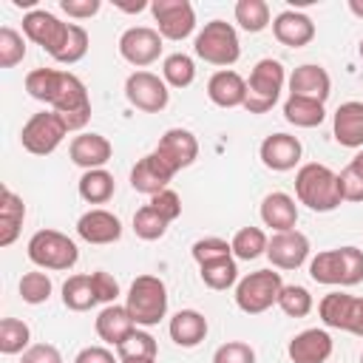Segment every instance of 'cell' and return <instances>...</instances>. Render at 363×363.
I'll return each instance as SVG.
<instances>
[{
    "label": "cell",
    "mask_w": 363,
    "mask_h": 363,
    "mask_svg": "<svg viewBox=\"0 0 363 363\" xmlns=\"http://www.w3.org/2000/svg\"><path fill=\"white\" fill-rule=\"evenodd\" d=\"M26 91L31 99L45 102L54 113L62 116L68 133L82 130L91 119V96L85 82L62 68H34L26 74Z\"/></svg>",
    "instance_id": "obj_1"
},
{
    "label": "cell",
    "mask_w": 363,
    "mask_h": 363,
    "mask_svg": "<svg viewBox=\"0 0 363 363\" xmlns=\"http://www.w3.org/2000/svg\"><path fill=\"white\" fill-rule=\"evenodd\" d=\"M295 196L312 213H332L343 204L337 173L320 162H306L295 173Z\"/></svg>",
    "instance_id": "obj_2"
},
{
    "label": "cell",
    "mask_w": 363,
    "mask_h": 363,
    "mask_svg": "<svg viewBox=\"0 0 363 363\" xmlns=\"http://www.w3.org/2000/svg\"><path fill=\"white\" fill-rule=\"evenodd\" d=\"M309 278L326 286H354L363 281V250L335 247L323 250L309 261Z\"/></svg>",
    "instance_id": "obj_3"
},
{
    "label": "cell",
    "mask_w": 363,
    "mask_h": 363,
    "mask_svg": "<svg viewBox=\"0 0 363 363\" xmlns=\"http://www.w3.org/2000/svg\"><path fill=\"white\" fill-rule=\"evenodd\" d=\"M286 85V71L278 60L264 57L252 65L250 79H247V99H244V111L247 113H267L275 108V102L281 99V91Z\"/></svg>",
    "instance_id": "obj_4"
},
{
    "label": "cell",
    "mask_w": 363,
    "mask_h": 363,
    "mask_svg": "<svg viewBox=\"0 0 363 363\" xmlns=\"http://www.w3.org/2000/svg\"><path fill=\"white\" fill-rule=\"evenodd\" d=\"M125 306L136 326H156L167 315L164 281L159 275H136L125 295Z\"/></svg>",
    "instance_id": "obj_5"
},
{
    "label": "cell",
    "mask_w": 363,
    "mask_h": 363,
    "mask_svg": "<svg viewBox=\"0 0 363 363\" xmlns=\"http://www.w3.org/2000/svg\"><path fill=\"white\" fill-rule=\"evenodd\" d=\"M193 51H196L199 60H204L210 65H218V68L235 65L238 57H241V43H238L235 26L224 23V20L204 23V28L193 40Z\"/></svg>",
    "instance_id": "obj_6"
},
{
    "label": "cell",
    "mask_w": 363,
    "mask_h": 363,
    "mask_svg": "<svg viewBox=\"0 0 363 363\" xmlns=\"http://www.w3.org/2000/svg\"><path fill=\"white\" fill-rule=\"evenodd\" d=\"M26 255L34 267L40 269H54V272H65L79 261V250L74 244V238H68L60 230H37L28 244H26Z\"/></svg>",
    "instance_id": "obj_7"
},
{
    "label": "cell",
    "mask_w": 363,
    "mask_h": 363,
    "mask_svg": "<svg viewBox=\"0 0 363 363\" xmlns=\"http://www.w3.org/2000/svg\"><path fill=\"white\" fill-rule=\"evenodd\" d=\"M281 289H284L281 272H275L272 267L269 269H255V272L244 275L235 284V306L244 315H261V312H267L269 306L278 303Z\"/></svg>",
    "instance_id": "obj_8"
},
{
    "label": "cell",
    "mask_w": 363,
    "mask_h": 363,
    "mask_svg": "<svg viewBox=\"0 0 363 363\" xmlns=\"http://www.w3.org/2000/svg\"><path fill=\"white\" fill-rule=\"evenodd\" d=\"M65 136H68V128H65L62 116L54 111H40V113L28 116V122L23 125L20 145L34 156H48L62 145Z\"/></svg>",
    "instance_id": "obj_9"
},
{
    "label": "cell",
    "mask_w": 363,
    "mask_h": 363,
    "mask_svg": "<svg viewBox=\"0 0 363 363\" xmlns=\"http://www.w3.org/2000/svg\"><path fill=\"white\" fill-rule=\"evenodd\" d=\"M318 315L323 326L363 337V298L349 295V292H329L320 298Z\"/></svg>",
    "instance_id": "obj_10"
},
{
    "label": "cell",
    "mask_w": 363,
    "mask_h": 363,
    "mask_svg": "<svg viewBox=\"0 0 363 363\" xmlns=\"http://www.w3.org/2000/svg\"><path fill=\"white\" fill-rule=\"evenodd\" d=\"M68 31H71V23H62L57 14H51L45 9H31L23 17V37L31 40L34 45H40L51 60L65 45Z\"/></svg>",
    "instance_id": "obj_11"
},
{
    "label": "cell",
    "mask_w": 363,
    "mask_h": 363,
    "mask_svg": "<svg viewBox=\"0 0 363 363\" xmlns=\"http://www.w3.org/2000/svg\"><path fill=\"white\" fill-rule=\"evenodd\" d=\"M125 99L142 113H162L170 102L167 82L153 71H133L125 79Z\"/></svg>",
    "instance_id": "obj_12"
},
{
    "label": "cell",
    "mask_w": 363,
    "mask_h": 363,
    "mask_svg": "<svg viewBox=\"0 0 363 363\" xmlns=\"http://www.w3.org/2000/svg\"><path fill=\"white\" fill-rule=\"evenodd\" d=\"M150 14L162 40L182 43L196 31V9L187 0H153Z\"/></svg>",
    "instance_id": "obj_13"
},
{
    "label": "cell",
    "mask_w": 363,
    "mask_h": 363,
    "mask_svg": "<svg viewBox=\"0 0 363 363\" xmlns=\"http://www.w3.org/2000/svg\"><path fill=\"white\" fill-rule=\"evenodd\" d=\"M162 34L150 26H130L119 37V57L139 71L153 65L162 57Z\"/></svg>",
    "instance_id": "obj_14"
},
{
    "label": "cell",
    "mask_w": 363,
    "mask_h": 363,
    "mask_svg": "<svg viewBox=\"0 0 363 363\" xmlns=\"http://www.w3.org/2000/svg\"><path fill=\"white\" fill-rule=\"evenodd\" d=\"M153 156L176 176L179 170L190 167L199 159V139L187 128H170L159 136V145L153 147Z\"/></svg>",
    "instance_id": "obj_15"
},
{
    "label": "cell",
    "mask_w": 363,
    "mask_h": 363,
    "mask_svg": "<svg viewBox=\"0 0 363 363\" xmlns=\"http://www.w3.org/2000/svg\"><path fill=\"white\" fill-rule=\"evenodd\" d=\"M267 258L272 269H298L309 258V238L301 230H286V233H272L267 244Z\"/></svg>",
    "instance_id": "obj_16"
},
{
    "label": "cell",
    "mask_w": 363,
    "mask_h": 363,
    "mask_svg": "<svg viewBox=\"0 0 363 363\" xmlns=\"http://www.w3.org/2000/svg\"><path fill=\"white\" fill-rule=\"evenodd\" d=\"M301 139L292 136V133H269L261 147H258V156H261V164L267 170H275V173H286V170H295L301 164Z\"/></svg>",
    "instance_id": "obj_17"
},
{
    "label": "cell",
    "mask_w": 363,
    "mask_h": 363,
    "mask_svg": "<svg viewBox=\"0 0 363 363\" xmlns=\"http://www.w3.org/2000/svg\"><path fill=\"white\" fill-rule=\"evenodd\" d=\"M77 235H79L82 241H88V244H96V247L113 244V241L122 238V221H119V216H113L111 210L94 207V210H88V213L79 216V221H77Z\"/></svg>",
    "instance_id": "obj_18"
},
{
    "label": "cell",
    "mask_w": 363,
    "mask_h": 363,
    "mask_svg": "<svg viewBox=\"0 0 363 363\" xmlns=\"http://www.w3.org/2000/svg\"><path fill=\"white\" fill-rule=\"evenodd\" d=\"M329 94H332V79L323 65L303 62L289 74V96H303V99H315L326 105Z\"/></svg>",
    "instance_id": "obj_19"
},
{
    "label": "cell",
    "mask_w": 363,
    "mask_h": 363,
    "mask_svg": "<svg viewBox=\"0 0 363 363\" xmlns=\"http://www.w3.org/2000/svg\"><path fill=\"white\" fill-rule=\"evenodd\" d=\"M332 349H335L332 335H329L326 329H318V326H315V329L298 332V335L289 340L286 354H289L292 363H326V360L332 357Z\"/></svg>",
    "instance_id": "obj_20"
},
{
    "label": "cell",
    "mask_w": 363,
    "mask_h": 363,
    "mask_svg": "<svg viewBox=\"0 0 363 363\" xmlns=\"http://www.w3.org/2000/svg\"><path fill=\"white\" fill-rule=\"evenodd\" d=\"M332 136L340 147L363 150V102L349 99L337 105L332 113Z\"/></svg>",
    "instance_id": "obj_21"
},
{
    "label": "cell",
    "mask_w": 363,
    "mask_h": 363,
    "mask_svg": "<svg viewBox=\"0 0 363 363\" xmlns=\"http://www.w3.org/2000/svg\"><path fill=\"white\" fill-rule=\"evenodd\" d=\"M272 34L286 48H303V45H309L315 40V23H312L309 14L295 11V9H286V11L275 14Z\"/></svg>",
    "instance_id": "obj_22"
},
{
    "label": "cell",
    "mask_w": 363,
    "mask_h": 363,
    "mask_svg": "<svg viewBox=\"0 0 363 363\" xmlns=\"http://www.w3.org/2000/svg\"><path fill=\"white\" fill-rule=\"evenodd\" d=\"M68 156L77 167L82 170H96V167H105L113 156V145L102 136V133H79L71 139L68 145Z\"/></svg>",
    "instance_id": "obj_23"
},
{
    "label": "cell",
    "mask_w": 363,
    "mask_h": 363,
    "mask_svg": "<svg viewBox=\"0 0 363 363\" xmlns=\"http://www.w3.org/2000/svg\"><path fill=\"white\" fill-rule=\"evenodd\" d=\"M207 96L218 108H244L247 79L233 68H221L207 79Z\"/></svg>",
    "instance_id": "obj_24"
},
{
    "label": "cell",
    "mask_w": 363,
    "mask_h": 363,
    "mask_svg": "<svg viewBox=\"0 0 363 363\" xmlns=\"http://www.w3.org/2000/svg\"><path fill=\"white\" fill-rule=\"evenodd\" d=\"M173 182V173L153 156V150L147 156H142L133 167H130V187L136 193H145V196H156L162 190H167V184Z\"/></svg>",
    "instance_id": "obj_25"
},
{
    "label": "cell",
    "mask_w": 363,
    "mask_h": 363,
    "mask_svg": "<svg viewBox=\"0 0 363 363\" xmlns=\"http://www.w3.org/2000/svg\"><path fill=\"white\" fill-rule=\"evenodd\" d=\"M261 221L264 227H269L272 233H286V230H295L298 224V204L289 193H267L261 199Z\"/></svg>",
    "instance_id": "obj_26"
},
{
    "label": "cell",
    "mask_w": 363,
    "mask_h": 363,
    "mask_svg": "<svg viewBox=\"0 0 363 363\" xmlns=\"http://www.w3.org/2000/svg\"><path fill=\"white\" fill-rule=\"evenodd\" d=\"M94 329H96V335H99L102 343H108V346L116 349V346L136 329V323H133L128 306L108 303V306L99 309V315H96V320H94Z\"/></svg>",
    "instance_id": "obj_27"
},
{
    "label": "cell",
    "mask_w": 363,
    "mask_h": 363,
    "mask_svg": "<svg viewBox=\"0 0 363 363\" xmlns=\"http://www.w3.org/2000/svg\"><path fill=\"white\" fill-rule=\"evenodd\" d=\"M167 332H170V340H173L176 346L193 349V346H199V343L207 337L210 326H207V318H204L199 309H179V312L170 318Z\"/></svg>",
    "instance_id": "obj_28"
},
{
    "label": "cell",
    "mask_w": 363,
    "mask_h": 363,
    "mask_svg": "<svg viewBox=\"0 0 363 363\" xmlns=\"http://www.w3.org/2000/svg\"><path fill=\"white\" fill-rule=\"evenodd\" d=\"M26 221V204L14 190H3L0 199V247H11L20 235V227Z\"/></svg>",
    "instance_id": "obj_29"
},
{
    "label": "cell",
    "mask_w": 363,
    "mask_h": 363,
    "mask_svg": "<svg viewBox=\"0 0 363 363\" xmlns=\"http://www.w3.org/2000/svg\"><path fill=\"white\" fill-rule=\"evenodd\" d=\"M77 190H79V199L88 201V204H105V201L113 199L116 182L105 167H96V170H85L79 176Z\"/></svg>",
    "instance_id": "obj_30"
},
{
    "label": "cell",
    "mask_w": 363,
    "mask_h": 363,
    "mask_svg": "<svg viewBox=\"0 0 363 363\" xmlns=\"http://www.w3.org/2000/svg\"><path fill=\"white\" fill-rule=\"evenodd\" d=\"M99 303L91 275H71L62 284V306L71 312H88Z\"/></svg>",
    "instance_id": "obj_31"
},
{
    "label": "cell",
    "mask_w": 363,
    "mask_h": 363,
    "mask_svg": "<svg viewBox=\"0 0 363 363\" xmlns=\"http://www.w3.org/2000/svg\"><path fill=\"white\" fill-rule=\"evenodd\" d=\"M284 119L295 128H318L326 119L323 102L303 99V96H286L284 102Z\"/></svg>",
    "instance_id": "obj_32"
},
{
    "label": "cell",
    "mask_w": 363,
    "mask_h": 363,
    "mask_svg": "<svg viewBox=\"0 0 363 363\" xmlns=\"http://www.w3.org/2000/svg\"><path fill=\"white\" fill-rule=\"evenodd\" d=\"M267 244H269V238L261 227H241V230H235V235L230 241L233 255L241 261H255V258L267 255Z\"/></svg>",
    "instance_id": "obj_33"
},
{
    "label": "cell",
    "mask_w": 363,
    "mask_h": 363,
    "mask_svg": "<svg viewBox=\"0 0 363 363\" xmlns=\"http://www.w3.org/2000/svg\"><path fill=\"white\" fill-rule=\"evenodd\" d=\"M199 275H201V284L216 289V292H224L230 286L238 284V267H235V258H218V261H210V264H201L199 267Z\"/></svg>",
    "instance_id": "obj_34"
},
{
    "label": "cell",
    "mask_w": 363,
    "mask_h": 363,
    "mask_svg": "<svg viewBox=\"0 0 363 363\" xmlns=\"http://www.w3.org/2000/svg\"><path fill=\"white\" fill-rule=\"evenodd\" d=\"M162 79L167 82V88H190L193 79H196V62L193 57L176 51V54H167L164 62H162Z\"/></svg>",
    "instance_id": "obj_35"
},
{
    "label": "cell",
    "mask_w": 363,
    "mask_h": 363,
    "mask_svg": "<svg viewBox=\"0 0 363 363\" xmlns=\"http://www.w3.org/2000/svg\"><path fill=\"white\" fill-rule=\"evenodd\" d=\"M31 346V329L20 318L0 320V352L3 354H23Z\"/></svg>",
    "instance_id": "obj_36"
},
{
    "label": "cell",
    "mask_w": 363,
    "mask_h": 363,
    "mask_svg": "<svg viewBox=\"0 0 363 363\" xmlns=\"http://www.w3.org/2000/svg\"><path fill=\"white\" fill-rule=\"evenodd\" d=\"M233 14H235V23L250 34H258L269 26V6L264 0H238Z\"/></svg>",
    "instance_id": "obj_37"
},
{
    "label": "cell",
    "mask_w": 363,
    "mask_h": 363,
    "mask_svg": "<svg viewBox=\"0 0 363 363\" xmlns=\"http://www.w3.org/2000/svg\"><path fill=\"white\" fill-rule=\"evenodd\" d=\"M312 306H315V301H312V295H309L306 286H301V284H284V289L278 295V309L286 318H306L312 312Z\"/></svg>",
    "instance_id": "obj_38"
},
{
    "label": "cell",
    "mask_w": 363,
    "mask_h": 363,
    "mask_svg": "<svg viewBox=\"0 0 363 363\" xmlns=\"http://www.w3.org/2000/svg\"><path fill=\"white\" fill-rule=\"evenodd\" d=\"M337 182L343 201H363V150L349 159V164L337 173Z\"/></svg>",
    "instance_id": "obj_39"
},
{
    "label": "cell",
    "mask_w": 363,
    "mask_h": 363,
    "mask_svg": "<svg viewBox=\"0 0 363 363\" xmlns=\"http://www.w3.org/2000/svg\"><path fill=\"white\" fill-rule=\"evenodd\" d=\"M116 354H119V360H130V357H156L159 354V343H156V337L150 335V332H145V329H133L119 346H116Z\"/></svg>",
    "instance_id": "obj_40"
},
{
    "label": "cell",
    "mask_w": 363,
    "mask_h": 363,
    "mask_svg": "<svg viewBox=\"0 0 363 363\" xmlns=\"http://www.w3.org/2000/svg\"><path fill=\"white\" fill-rule=\"evenodd\" d=\"M167 227H170V221H164L150 204H145L133 213V233L142 241H159L167 233Z\"/></svg>",
    "instance_id": "obj_41"
},
{
    "label": "cell",
    "mask_w": 363,
    "mask_h": 363,
    "mask_svg": "<svg viewBox=\"0 0 363 363\" xmlns=\"http://www.w3.org/2000/svg\"><path fill=\"white\" fill-rule=\"evenodd\" d=\"M51 289H54L51 278H48L45 272H40V269H34V272H26V275L20 278V284H17V292H20V298H23L26 303H31V306H37V303H45V301L51 298Z\"/></svg>",
    "instance_id": "obj_42"
},
{
    "label": "cell",
    "mask_w": 363,
    "mask_h": 363,
    "mask_svg": "<svg viewBox=\"0 0 363 363\" xmlns=\"http://www.w3.org/2000/svg\"><path fill=\"white\" fill-rule=\"evenodd\" d=\"M85 54H88V31H85L79 23H71L68 40H65V45L57 51L54 62H60V65H74V62H79Z\"/></svg>",
    "instance_id": "obj_43"
},
{
    "label": "cell",
    "mask_w": 363,
    "mask_h": 363,
    "mask_svg": "<svg viewBox=\"0 0 363 363\" xmlns=\"http://www.w3.org/2000/svg\"><path fill=\"white\" fill-rule=\"evenodd\" d=\"M26 57V37L11 26L0 28V68H14Z\"/></svg>",
    "instance_id": "obj_44"
},
{
    "label": "cell",
    "mask_w": 363,
    "mask_h": 363,
    "mask_svg": "<svg viewBox=\"0 0 363 363\" xmlns=\"http://www.w3.org/2000/svg\"><path fill=\"white\" fill-rule=\"evenodd\" d=\"M190 255H193V261L201 267V264H210V261H218V258H230V255H233V247H230V241H224V238L207 235V238H199V241L190 247ZM233 258H235V255H233Z\"/></svg>",
    "instance_id": "obj_45"
},
{
    "label": "cell",
    "mask_w": 363,
    "mask_h": 363,
    "mask_svg": "<svg viewBox=\"0 0 363 363\" xmlns=\"http://www.w3.org/2000/svg\"><path fill=\"white\" fill-rule=\"evenodd\" d=\"M213 363H255V349L244 340H227L213 352Z\"/></svg>",
    "instance_id": "obj_46"
},
{
    "label": "cell",
    "mask_w": 363,
    "mask_h": 363,
    "mask_svg": "<svg viewBox=\"0 0 363 363\" xmlns=\"http://www.w3.org/2000/svg\"><path fill=\"white\" fill-rule=\"evenodd\" d=\"M164 221H176L179 216H182V199H179V193L176 190H162V193H156V196H150V201H147Z\"/></svg>",
    "instance_id": "obj_47"
},
{
    "label": "cell",
    "mask_w": 363,
    "mask_h": 363,
    "mask_svg": "<svg viewBox=\"0 0 363 363\" xmlns=\"http://www.w3.org/2000/svg\"><path fill=\"white\" fill-rule=\"evenodd\" d=\"M91 281H94V289H96V298H99V303H116V298H119V281L111 275V272H105V269H96V272H91Z\"/></svg>",
    "instance_id": "obj_48"
},
{
    "label": "cell",
    "mask_w": 363,
    "mask_h": 363,
    "mask_svg": "<svg viewBox=\"0 0 363 363\" xmlns=\"http://www.w3.org/2000/svg\"><path fill=\"white\" fill-rule=\"evenodd\" d=\"M20 363H62V354L54 343H31L20 354Z\"/></svg>",
    "instance_id": "obj_49"
},
{
    "label": "cell",
    "mask_w": 363,
    "mask_h": 363,
    "mask_svg": "<svg viewBox=\"0 0 363 363\" xmlns=\"http://www.w3.org/2000/svg\"><path fill=\"white\" fill-rule=\"evenodd\" d=\"M60 9L74 20H88L102 9V3L99 0H60Z\"/></svg>",
    "instance_id": "obj_50"
},
{
    "label": "cell",
    "mask_w": 363,
    "mask_h": 363,
    "mask_svg": "<svg viewBox=\"0 0 363 363\" xmlns=\"http://www.w3.org/2000/svg\"><path fill=\"white\" fill-rule=\"evenodd\" d=\"M74 363H119V354H113L108 346H85L77 352Z\"/></svg>",
    "instance_id": "obj_51"
},
{
    "label": "cell",
    "mask_w": 363,
    "mask_h": 363,
    "mask_svg": "<svg viewBox=\"0 0 363 363\" xmlns=\"http://www.w3.org/2000/svg\"><path fill=\"white\" fill-rule=\"evenodd\" d=\"M349 11L354 17H363V0H349Z\"/></svg>",
    "instance_id": "obj_52"
},
{
    "label": "cell",
    "mask_w": 363,
    "mask_h": 363,
    "mask_svg": "<svg viewBox=\"0 0 363 363\" xmlns=\"http://www.w3.org/2000/svg\"><path fill=\"white\" fill-rule=\"evenodd\" d=\"M119 363H156V357H130V360H119Z\"/></svg>",
    "instance_id": "obj_53"
},
{
    "label": "cell",
    "mask_w": 363,
    "mask_h": 363,
    "mask_svg": "<svg viewBox=\"0 0 363 363\" xmlns=\"http://www.w3.org/2000/svg\"><path fill=\"white\" fill-rule=\"evenodd\" d=\"M357 51H360V60H363V40H360V48Z\"/></svg>",
    "instance_id": "obj_54"
},
{
    "label": "cell",
    "mask_w": 363,
    "mask_h": 363,
    "mask_svg": "<svg viewBox=\"0 0 363 363\" xmlns=\"http://www.w3.org/2000/svg\"><path fill=\"white\" fill-rule=\"evenodd\" d=\"M360 363H363V352H360Z\"/></svg>",
    "instance_id": "obj_55"
}]
</instances>
